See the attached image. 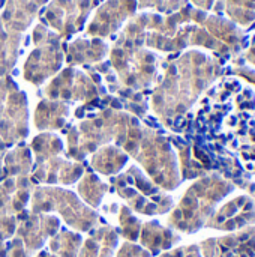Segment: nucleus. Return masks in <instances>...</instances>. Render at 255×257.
Segmentation results:
<instances>
[{
	"label": "nucleus",
	"instance_id": "f257e3e1",
	"mask_svg": "<svg viewBox=\"0 0 255 257\" xmlns=\"http://www.w3.org/2000/svg\"><path fill=\"white\" fill-rule=\"evenodd\" d=\"M116 245V235L113 230H99L84 245L81 257H108L111 256Z\"/></svg>",
	"mask_w": 255,
	"mask_h": 257
},
{
	"label": "nucleus",
	"instance_id": "f03ea898",
	"mask_svg": "<svg viewBox=\"0 0 255 257\" xmlns=\"http://www.w3.org/2000/svg\"><path fill=\"white\" fill-rule=\"evenodd\" d=\"M78 244H80L78 236L63 232L62 238H57V239H54L51 242V248L63 257H75V251H77Z\"/></svg>",
	"mask_w": 255,
	"mask_h": 257
},
{
	"label": "nucleus",
	"instance_id": "7ed1b4c3",
	"mask_svg": "<svg viewBox=\"0 0 255 257\" xmlns=\"http://www.w3.org/2000/svg\"><path fill=\"white\" fill-rule=\"evenodd\" d=\"M119 257H147L141 250H138L137 247H131V245H125L123 250L120 251Z\"/></svg>",
	"mask_w": 255,
	"mask_h": 257
},
{
	"label": "nucleus",
	"instance_id": "20e7f679",
	"mask_svg": "<svg viewBox=\"0 0 255 257\" xmlns=\"http://www.w3.org/2000/svg\"><path fill=\"white\" fill-rule=\"evenodd\" d=\"M41 257H48V256H47V254H42V256H41Z\"/></svg>",
	"mask_w": 255,
	"mask_h": 257
}]
</instances>
